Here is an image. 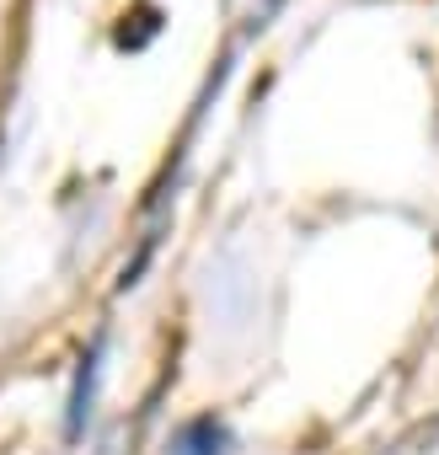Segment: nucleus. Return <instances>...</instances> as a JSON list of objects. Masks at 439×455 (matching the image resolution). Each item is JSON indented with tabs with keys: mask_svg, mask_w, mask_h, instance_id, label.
<instances>
[{
	"mask_svg": "<svg viewBox=\"0 0 439 455\" xmlns=\"http://www.w3.org/2000/svg\"><path fill=\"white\" fill-rule=\"evenodd\" d=\"M220 450H226V423L220 418H193V423L177 428L166 455H220Z\"/></svg>",
	"mask_w": 439,
	"mask_h": 455,
	"instance_id": "nucleus-1",
	"label": "nucleus"
},
{
	"mask_svg": "<svg viewBox=\"0 0 439 455\" xmlns=\"http://www.w3.org/2000/svg\"><path fill=\"white\" fill-rule=\"evenodd\" d=\"M97 364H102V343H92V354L81 359L76 396H70V434H81V423H86V412H92V380H97Z\"/></svg>",
	"mask_w": 439,
	"mask_h": 455,
	"instance_id": "nucleus-2",
	"label": "nucleus"
}]
</instances>
